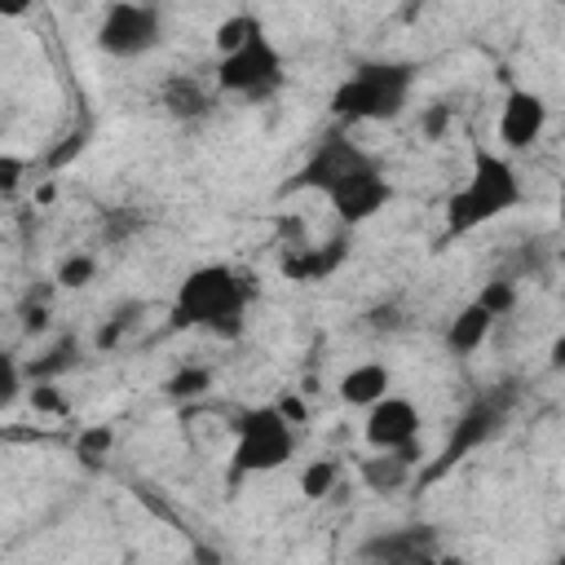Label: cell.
I'll use <instances>...</instances> for the list:
<instances>
[{"label":"cell","instance_id":"obj_5","mask_svg":"<svg viewBox=\"0 0 565 565\" xmlns=\"http://www.w3.org/2000/svg\"><path fill=\"white\" fill-rule=\"evenodd\" d=\"M216 88L243 102H265L282 88V53L265 31H256L247 44L221 53L216 62Z\"/></svg>","mask_w":565,"mask_h":565},{"label":"cell","instance_id":"obj_26","mask_svg":"<svg viewBox=\"0 0 565 565\" xmlns=\"http://www.w3.org/2000/svg\"><path fill=\"white\" fill-rule=\"evenodd\" d=\"M22 397V366L13 362V353L0 349V411H9Z\"/></svg>","mask_w":565,"mask_h":565},{"label":"cell","instance_id":"obj_8","mask_svg":"<svg viewBox=\"0 0 565 565\" xmlns=\"http://www.w3.org/2000/svg\"><path fill=\"white\" fill-rule=\"evenodd\" d=\"M362 163H371V154L358 146V141H349L344 132H331V137H322L318 146H313V154L305 159V168L296 172V181L287 185V190H331L340 177H349L353 168H362Z\"/></svg>","mask_w":565,"mask_h":565},{"label":"cell","instance_id":"obj_16","mask_svg":"<svg viewBox=\"0 0 565 565\" xmlns=\"http://www.w3.org/2000/svg\"><path fill=\"white\" fill-rule=\"evenodd\" d=\"M490 327H494V318L472 300V305H463V309L450 318V327H446V349L459 353V358H468V353H477V349L486 344Z\"/></svg>","mask_w":565,"mask_h":565},{"label":"cell","instance_id":"obj_23","mask_svg":"<svg viewBox=\"0 0 565 565\" xmlns=\"http://www.w3.org/2000/svg\"><path fill=\"white\" fill-rule=\"evenodd\" d=\"M477 305H481L490 318H503V313L516 309V287H512L508 278H490V282L477 291Z\"/></svg>","mask_w":565,"mask_h":565},{"label":"cell","instance_id":"obj_10","mask_svg":"<svg viewBox=\"0 0 565 565\" xmlns=\"http://www.w3.org/2000/svg\"><path fill=\"white\" fill-rule=\"evenodd\" d=\"M503 406H508V397H481V402H472L468 415L455 424V433H450V441H446V450H441V459H437V468H433L428 477H441V472L455 468L468 450H477L481 441H490L494 428H499V419H503Z\"/></svg>","mask_w":565,"mask_h":565},{"label":"cell","instance_id":"obj_25","mask_svg":"<svg viewBox=\"0 0 565 565\" xmlns=\"http://www.w3.org/2000/svg\"><path fill=\"white\" fill-rule=\"evenodd\" d=\"M93 274H97V260L88 256V252H75V256H66L62 265H57V287H88L93 282Z\"/></svg>","mask_w":565,"mask_h":565},{"label":"cell","instance_id":"obj_6","mask_svg":"<svg viewBox=\"0 0 565 565\" xmlns=\"http://www.w3.org/2000/svg\"><path fill=\"white\" fill-rule=\"evenodd\" d=\"M163 40V18L150 0H115L97 26V49L110 57H141L159 49Z\"/></svg>","mask_w":565,"mask_h":565},{"label":"cell","instance_id":"obj_2","mask_svg":"<svg viewBox=\"0 0 565 565\" xmlns=\"http://www.w3.org/2000/svg\"><path fill=\"white\" fill-rule=\"evenodd\" d=\"M516 203H521V177H516V168L503 154H494L486 141H472V172L446 199V238L472 234L477 225L512 212Z\"/></svg>","mask_w":565,"mask_h":565},{"label":"cell","instance_id":"obj_17","mask_svg":"<svg viewBox=\"0 0 565 565\" xmlns=\"http://www.w3.org/2000/svg\"><path fill=\"white\" fill-rule=\"evenodd\" d=\"M384 393H388V366H380V362H362L340 375V402H349V406H371Z\"/></svg>","mask_w":565,"mask_h":565},{"label":"cell","instance_id":"obj_7","mask_svg":"<svg viewBox=\"0 0 565 565\" xmlns=\"http://www.w3.org/2000/svg\"><path fill=\"white\" fill-rule=\"evenodd\" d=\"M327 199H331V207H335L340 221L362 225V221H371L375 212H384V207L393 203V185H388V177L380 172V163L371 159V163L353 168L349 177H340V181L327 190Z\"/></svg>","mask_w":565,"mask_h":565},{"label":"cell","instance_id":"obj_1","mask_svg":"<svg viewBox=\"0 0 565 565\" xmlns=\"http://www.w3.org/2000/svg\"><path fill=\"white\" fill-rule=\"evenodd\" d=\"M252 296H256L252 274H238L230 265H199L177 287L172 327H207L221 340H238Z\"/></svg>","mask_w":565,"mask_h":565},{"label":"cell","instance_id":"obj_30","mask_svg":"<svg viewBox=\"0 0 565 565\" xmlns=\"http://www.w3.org/2000/svg\"><path fill=\"white\" fill-rule=\"evenodd\" d=\"M278 411H282V419H287V424H300V419H305V406H300L296 397H282V402H278Z\"/></svg>","mask_w":565,"mask_h":565},{"label":"cell","instance_id":"obj_32","mask_svg":"<svg viewBox=\"0 0 565 565\" xmlns=\"http://www.w3.org/2000/svg\"><path fill=\"white\" fill-rule=\"evenodd\" d=\"M0 13L18 18V13H26V0H0Z\"/></svg>","mask_w":565,"mask_h":565},{"label":"cell","instance_id":"obj_3","mask_svg":"<svg viewBox=\"0 0 565 565\" xmlns=\"http://www.w3.org/2000/svg\"><path fill=\"white\" fill-rule=\"evenodd\" d=\"M415 84V66L411 62H362L335 93H331V110L344 124H362V119H397L406 97Z\"/></svg>","mask_w":565,"mask_h":565},{"label":"cell","instance_id":"obj_31","mask_svg":"<svg viewBox=\"0 0 565 565\" xmlns=\"http://www.w3.org/2000/svg\"><path fill=\"white\" fill-rule=\"evenodd\" d=\"M79 146H84V137H79V132H75V137H66V146H62V150L53 154V163H66V159H71V154H75Z\"/></svg>","mask_w":565,"mask_h":565},{"label":"cell","instance_id":"obj_24","mask_svg":"<svg viewBox=\"0 0 565 565\" xmlns=\"http://www.w3.org/2000/svg\"><path fill=\"white\" fill-rule=\"evenodd\" d=\"M141 212H132V207H115V212H106L102 216V238L106 243H128L132 234H141Z\"/></svg>","mask_w":565,"mask_h":565},{"label":"cell","instance_id":"obj_13","mask_svg":"<svg viewBox=\"0 0 565 565\" xmlns=\"http://www.w3.org/2000/svg\"><path fill=\"white\" fill-rule=\"evenodd\" d=\"M415 459H419V446H415V441H402V446H393V450H375L371 459H362L358 472H362V481H366L375 494H388V490H402V486H406Z\"/></svg>","mask_w":565,"mask_h":565},{"label":"cell","instance_id":"obj_33","mask_svg":"<svg viewBox=\"0 0 565 565\" xmlns=\"http://www.w3.org/2000/svg\"><path fill=\"white\" fill-rule=\"evenodd\" d=\"M419 4H424V0H411V4L402 9V18H415V13H419Z\"/></svg>","mask_w":565,"mask_h":565},{"label":"cell","instance_id":"obj_9","mask_svg":"<svg viewBox=\"0 0 565 565\" xmlns=\"http://www.w3.org/2000/svg\"><path fill=\"white\" fill-rule=\"evenodd\" d=\"M362 561H380V565H424L437 561V530L428 525H406V530H380L358 547Z\"/></svg>","mask_w":565,"mask_h":565},{"label":"cell","instance_id":"obj_12","mask_svg":"<svg viewBox=\"0 0 565 565\" xmlns=\"http://www.w3.org/2000/svg\"><path fill=\"white\" fill-rule=\"evenodd\" d=\"M547 128V102L530 88H508L503 110H499V137L508 150H525L543 137Z\"/></svg>","mask_w":565,"mask_h":565},{"label":"cell","instance_id":"obj_14","mask_svg":"<svg viewBox=\"0 0 565 565\" xmlns=\"http://www.w3.org/2000/svg\"><path fill=\"white\" fill-rule=\"evenodd\" d=\"M159 102H163V110H168L177 124H199V119L212 115V93H207L203 79H194V75H172V79L163 84Z\"/></svg>","mask_w":565,"mask_h":565},{"label":"cell","instance_id":"obj_15","mask_svg":"<svg viewBox=\"0 0 565 565\" xmlns=\"http://www.w3.org/2000/svg\"><path fill=\"white\" fill-rule=\"evenodd\" d=\"M344 260V243H327V247H291L282 252L278 269L291 278V282H313V278H327L331 269H340Z\"/></svg>","mask_w":565,"mask_h":565},{"label":"cell","instance_id":"obj_27","mask_svg":"<svg viewBox=\"0 0 565 565\" xmlns=\"http://www.w3.org/2000/svg\"><path fill=\"white\" fill-rule=\"evenodd\" d=\"M137 313H141V305H137V300H128V305H124V309H119V313L97 331V349H115V344H119V335L132 327V318H137Z\"/></svg>","mask_w":565,"mask_h":565},{"label":"cell","instance_id":"obj_22","mask_svg":"<svg viewBox=\"0 0 565 565\" xmlns=\"http://www.w3.org/2000/svg\"><path fill=\"white\" fill-rule=\"evenodd\" d=\"M256 31H265L256 13H234V18H225V22L216 26V49H221V53H230V49L247 44Z\"/></svg>","mask_w":565,"mask_h":565},{"label":"cell","instance_id":"obj_20","mask_svg":"<svg viewBox=\"0 0 565 565\" xmlns=\"http://www.w3.org/2000/svg\"><path fill=\"white\" fill-rule=\"evenodd\" d=\"M212 388V371L207 366H181L177 375H168V384H163V393L172 397V402H190V397H199V393H207Z\"/></svg>","mask_w":565,"mask_h":565},{"label":"cell","instance_id":"obj_4","mask_svg":"<svg viewBox=\"0 0 565 565\" xmlns=\"http://www.w3.org/2000/svg\"><path fill=\"white\" fill-rule=\"evenodd\" d=\"M234 463L230 472L234 477H247V472H269V468H282L296 450V437H291V424L282 419L278 406H252L238 415L234 424Z\"/></svg>","mask_w":565,"mask_h":565},{"label":"cell","instance_id":"obj_11","mask_svg":"<svg viewBox=\"0 0 565 565\" xmlns=\"http://www.w3.org/2000/svg\"><path fill=\"white\" fill-rule=\"evenodd\" d=\"M362 433H366V446L393 450V446L419 437V411H415V402L384 393V397H375V402L366 406V428H362Z\"/></svg>","mask_w":565,"mask_h":565},{"label":"cell","instance_id":"obj_29","mask_svg":"<svg viewBox=\"0 0 565 565\" xmlns=\"http://www.w3.org/2000/svg\"><path fill=\"white\" fill-rule=\"evenodd\" d=\"M446 115H450V110H446V106H433V110H428V115H424V132H428V137H437V132H441V128H446Z\"/></svg>","mask_w":565,"mask_h":565},{"label":"cell","instance_id":"obj_28","mask_svg":"<svg viewBox=\"0 0 565 565\" xmlns=\"http://www.w3.org/2000/svg\"><path fill=\"white\" fill-rule=\"evenodd\" d=\"M31 406L44 411V415H66V411H71L53 380H35V388H31Z\"/></svg>","mask_w":565,"mask_h":565},{"label":"cell","instance_id":"obj_21","mask_svg":"<svg viewBox=\"0 0 565 565\" xmlns=\"http://www.w3.org/2000/svg\"><path fill=\"white\" fill-rule=\"evenodd\" d=\"M335 481H340V463H335V459H313V463L300 472V494H305V499H322V494L335 490Z\"/></svg>","mask_w":565,"mask_h":565},{"label":"cell","instance_id":"obj_18","mask_svg":"<svg viewBox=\"0 0 565 565\" xmlns=\"http://www.w3.org/2000/svg\"><path fill=\"white\" fill-rule=\"evenodd\" d=\"M75 358H79V344H75V335H66V340H57L44 358H35V362L26 366V375H31V380H57L62 371L75 366Z\"/></svg>","mask_w":565,"mask_h":565},{"label":"cell","instance_id":"obj_19","mask_svg":"<svg viewBox=\"0 0 565 565\" xmlns=\"http://www.w3.org/2000/svg\"><path fill=\"white\" fill-rule=\"evenodd\" d=\"M110 446H115V428H110V424H88V428H79V437H75V459L88 463V468H97V463L110 455Z\"/></svg>","mask_w":565,"mask_h":565}]
</instances>
